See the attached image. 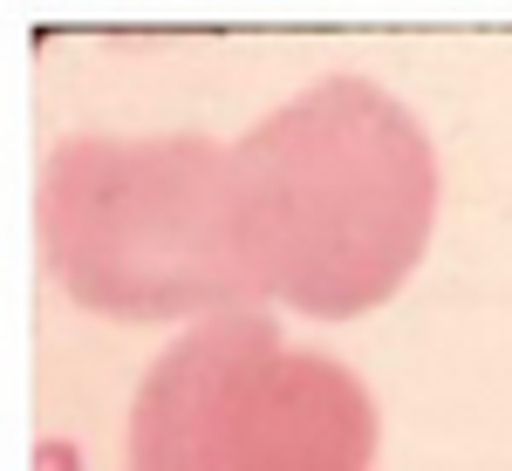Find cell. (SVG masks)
<instances>
[{
    "mask_svg": "<svg viewBox=\"0 0 512 471\" xmlns=\"http://www.w3.org/2000/svg\"><path fill=\"white\" fill-rule=\"evenodd\" d=\"M233 205L260 294L349 321L424 260L437 157L390 89L328 76L233 144Z\"/></svg>",
    "mask_w": 512,
    "mask_h": 471,
    "instance_id": "1",
    "label": "cell"
},
{
    "mask_svg": "<svg viewBox=\"0 0 512 471\" xmlns=\"http://www.w3.org/2000/svg\"><path fill=\"white\" fill-rule=\"evenodd\" d=\"M62 294L110 321L233 314L260 280L239 253L233 151L212 137H69L41 178Z\"/></svg>",
    "mask_w": 512,
    "mask_h": 471,
    "instance_id": "2",
    "label": "cell"
},
{
    "mask_svg": "<svg viewBox=\"0 0 512 471\" xmlns=\"http://www.w3.org/2000/svg\"><path fill=\"white\" fill-rule=\"evenodd\" d=\"M369 458V390L246 308L178 335L130 403V471H369Z\"/></svg>",
    "mask_w": 512,
    "mask_h": 471,
    "instance_id": "3",
    "label": "cell"
}]
</instances>
